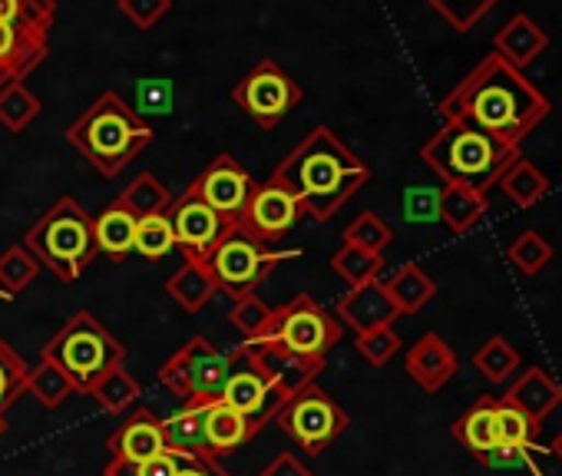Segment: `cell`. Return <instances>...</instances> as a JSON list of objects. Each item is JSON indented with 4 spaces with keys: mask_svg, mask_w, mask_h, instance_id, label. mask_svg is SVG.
<instances>
[{
    "mask_svg": "<svg viewBox=\"0 0 562 476\" xmlns=\"http://www.w3.org/2000/svg\"><path fill=\"white\" fill-rule=\"evenodd\" d=\"M552 246L546 242V235H539L536 228H526V231H519L513 242H509V249H506V262L519 272V275H539L549 262H552Z\"/></svg>",
    "mask_w": 562,
    "mask_h": 476,
    "instance_id": "obj_32",
    "label": "cell"
},
{
    "mask_svg": "<svg viewBox=\"0 0 562 476\" xmlns=\"http://www.w3.org/2000/svg\"><path fill=\"white\" fill-rule=\"evenodd\" d=\"M0 298H8V302H11V298H14V295H8V292H4V288H0Z\"/></svg>",
    "mask_w": 562,
    "mask_h": 476,
    "instance_id": "obj_55",
    "label": "cell"
},
{
    "mask_svg": "<svg viewBox=\"0 0 562 476\" xmlns=\"http://www.w3.org/2000/svg\"><path fill=\"white\" fill-rule=\"evenodd\" d=\"M70 143L100 172L116 175L149 143V129L116 97H106L70 129Z\"/></svg>",
    "mask_w": 562,
    "mask_h": 476,
    "instance_id": "obj_6",
    "label": "cell"
},
{
    "mask_svg": "<svg viewBox=\"0 0 562 476\" xmlns=\"http://www.w3.org/2000/svg\"><path fill=\"white\" fill-rule=\"evenodd\" d=\"M480 463H486V466H499V469H506V466H529V450H516V446H503V443H496L490 453H483V456H480Z\"/></svg>",
    "mask_w": 562,
    "mask_h": 476,
    "instance_id": "obj_46",
    "label": "cell"
},
{
    "mask_svg": "<svg viewBox=\"0 0 562 476\" xmlns=\"http://www.w3.org/2000/svg\"><path fill=\"white\" fill-rule=\"evenodd\" d=\"M4 430H8V420H4V410H0V437H4Z\"/></svg>",
    "mask_w": 562,
    "mask_h": 476,
    "instance_id": "obj_54",
    "label": "cell"
},
{
    "mask_svg": "<svg viewBox=\"0 0 562 476\" xmlns=\"http://www.w3.org/2000/svg\"><path fill=\"white\" fill-rule=\"evenodd\" d=\"M34 279H37V259L27 249H11L0 259V288L8 295L24 292Z\"/></svg>",
    "mask_w": 562,
    "mask_h": 476,
    "instance_id": "obj_40",
    "label": "cell"
},
{
    "mask_svg": "<svg viewBox=\"0 0 562 476\" xmlns=\"http://www.w3.org/2000/svg\"><path fill=\"white\" fill-rule=\"evenodd\" d=\"M215 292H218V288H215L212 275H209L205 265L195 262V259H189V265L179 269V272L169 279V295H172L186 311H199Z\"/></svg>",
    "mask_w": 562,
    "mask_h": 476,
    "instance_id": "obj_31",
    "label": "cell"
},
{
    "mask_svg": "<svg viewBox=\"0 0 562 476\" xmlns=\"http://www.w3.org/2000/svg\"><path fill=\"white\" fill-rule=\"evenodd\" d=\"M258 361V367L268 374V381L278 387V390H285V394H295L308 384H315V377L325 371V361H312V358H302V354H292L289 348H281L274 341H245Z\"/></svg>",
    "mask_w": 562,
    "mask_h": 476,
    "instance_id": "obj_16",
    "label": "cell"
},
{
    "mask_svg": "<svg viewBox=\"0 0 562 476\" xmlns=\"http://www.w3.org/2000/svg\"><path fill=\"white\" fill-rule=\"evenodd\" d=\"M496 185L503 189V195H506L516 208H532L536 202H542V199L549 195V179L536 169V162H529V159H522V156L503 172V179H499Z\"/></svg>",
    "mask_w": 562,
    "mask_h": 476,
    "instance_id": "obj_27",
    "label": "cell"
},
{
    "mask_svg": "<svg viewBox=\"0 0 562 476\" xmlns=\"http://www.w3.org/2000/svg\"><path fill=\"white\" fill-rule=\"evenodd\" d=\"M305 215V205L295 192H289L285 185L268 182L261 189L251 192L245 212L238 215V231H245L248 238H255L258 246H268L271 238L285 235L299 218Z\"/></svg>",
    "mask_w": 562,
    "mask_h": 476,
    "instance_id": "obj_12",
    "label": "cell"
},
{
    "mask_svg": "<svg viewBox=\"0 0 562 476\" xmlns=\"http://www.w3.org/2000/svg\"><path fill=\"white\" fill-rule=\"evenodd\" d=\"M265 341H274L289 348L292 354L312 358V361H328L335 344L341 341V325L308 295H299L295 302L274 308L271 328Z\"/></svg>",
    "mask_w": 562,
    "mask_h": 476,
    "instance_id": "obj_9",
    "label": "cell"
},
{
    "mask_svg": "<svg viewBox=\"0 0 562 476\" xmlns=\"http://www.w3.org/2000/svg\"><path fill=\"white\" fill-rule=\"evenodd\" d=\"M27 377L31 367L24 364V358L8 341H0V410H8L27 394Z\"/></svg>",
    "mask_w": 562,
    "mask_h": 476,
    "instance_id": "obj_36",
    "label": "cell"
},
{
    "mask_svg": "<svg viewBox=\"0 0 562 476\" xmlns=\"http://www.w3.org/2000/svg\"><path fill=\"white\" fill-rule=\"evenodd\" d=\"M27 390L47 407V410H57L70 394H74V384H70V377L57 367V364H50V361H44L41 358V364L31 371V377H27Z\"/></svg>",
    "mask_w": 562,
    "mask_h": 476,
    "instance_id": "obj_34",
    "label": "cell"
},
{
    "mask_svg": "<svg viewBox=\"0 0 562 476\" xmlns=\"http://www.w3.org/2000/svg\"><path fill=\"white\" fill-rule=\"evenodd\" d=\"M420 156L447 185H467L486 195L503 179V172L519 159V149L470 126L447 123L420 149Z\"/></svg>",
    "mask_w": 562,
    "mask_h": 476,
    "instance_id": "obj_3",
    "label": "cell"
},
{
    "mask_svg": "<svg viewBox=\"0 0 562 476\" xmlns=\"http://www.w3.org/2000/svg\"><path fill=\"white\" fill-rule=\"evenodd\" d=\"M345 238H348V246H358V249H364V252H374V256H381V249H387L391 246V238H394V231L378 218V215H361L348 231H345Z\"/></svg>",
    "mask_w": 562,
    "mask_h": 476,
    "instance_id": "obj_41",
    "label": "cell"
},
{
    "mask_svg": "<svg viewBox=\"0 0 562 476\" xmlns=\"http://www.w3.org/2000/svg\"><path fill=\"white\" fill-rule=\"evenodd\" d=\"M235 100L261 123V126H274L281 116L292 110V103L299 100L295 87L289 83L285 73H278L274 67H261L255 70L238 90Z\"/></svg>",
    "mask_w": 562,
    "mask_h": 476,
    "instance_id": "obj_15",
    "label": "cell"
},
{
    "mask_svg": "<svg viewBox=\"0 0 562 476\" xmlns=\"http://www.w3.org/2000/svg\"><path fill=\"white\" fill-rule=\"evenodd\" d=\"M274 182L295 192L315 218H331L335 208L368 182V166L355 159V152H348L328 129H315L312 139L278 169Z\"/></svg>",
    "mask_w": 562,
    "mask_h": 476,
    "instance_id": "obj_2",
    "label": "cell"
},
{
    "mask_svg": "<svg viewBox=\"0 0 562 476\" xmlns=\"http://www.w3.org/2000/svg\"><path fill=\"white\" fill-rule=\"evenodd\" d=\"M103 410H110V413H123V410H130L133 404H136V397L143 394V387H139V381L120 364V367H113V371H106L103 377H97L93 381V387L87 390Z\"/></svg>",
    "mask_w": 562,
    "mask_h": 476,
    "instance_id": "obj_29",
    "label": "cell"
},
{
    "mask_svg": "<svg viewBox=\"0 0 562 476\" xmlns=\"http://www.w3.org/2000/svg\"><path fill=\"white\" fill-rule=\"evenodd\" d=\"M499 400L519 407L529 420H536V423L542 427L546 417H552V413L562 407V387H559V381H555L549 371H542V367H526V371L509 384V390H506Z\"/></svg>",
    "mask_w": 562,
    "mask_h": 476,
    "instance_id": "obj_20",
    "label": "cell"
},
{
    "mask_svg": "<svg viewBox=\"0 0 562 476\" xmlns=\"http://www.w3.org/2000/svg\"><path fill=\"white\" fill-rule=\"evenodd\" d=\"M14 47V27L11 24H0V57H8Z\"/></svg>",
    "mask_w": 562,
    "mask_h": 476,
    "instance_id": "obj_51",
    "label": "cell"
},
{
    "mask_svg": "<svg viewBox=\"0 0 562 476\" xmlns=\"http://www.w3.org/2000/svg\"><path fill=\"white\" fill-rule=\"evenodd\" d=\"M519 351L503 338V335H493L486 344H480V351L473 354V367L483 374V381L490 384H506L509 377L519 374Z\"/></svg>",
    "mask_w": 562,
    "mask_h": 476,
    "instance_id": "obj_30",
    "label": "cell"
},
{
    "mask_svg": "<svg viewBox=\"0 0 562 476\" xmlns=\"http://www.w3.org/2000/svg\"><path fill=\"white\" fill-rule=\"evenodd\" d=\"M169 222H172V231H176V246H179L189 259H195V262H202L228 231H235V222L222 218L215 208H209V205H205L202 199H195L192 192H186V195L172 205Z\"/></svg>",
    "mask_w": 562,
    "mask_h": 476,
    "instance_id": "obj_13",
    "label": "cell"
},
{
    "mask_svg": "<svg viewBox=\"0 0 562 476\" xmlns=\"http://www.w3.org/2000/svg\"><path fill=\"white\" fill-rule=\"evenodd\" d=\"M549 450H552V456H555V460H562V430H559V433L552 437V443H549Z\"/></svg>",
    "mask_w": 562,
    "mask_h": 476,
    "instance_id": "obj_53",
    "label": "cell"
},
{
    "mask_svg": "<svg viewBox=\"0 0 562 476\" xmlns=\"http://www.w3.org/2000/svg\"><path fill=\"white\" fill-rule=\"evenodd\" d=\"M440 189H411L407 192V218L411 222H427L440 218Z\"/></svg>",
    "mask_w": 562,
    "mask_h": 476,
    "instance_id": "obj_45",
    "label": "cell"
},
{
    "mask_svg": "<svg viewBox=\"0 0 562 476\" xmlns=\"http://www.w3.org/2000/svg\"><path fill=\"white\" fill-rule=\"evenodd\" d=\"M110 456H123L133 463H146L159 453H166L162 440V420L149 407H136L106 440Z\"/></svg>",
    "mask_w": 562,
    "mask_h": 476,
    "instance_id": "obj_18",
    "label": "cell"
},
{
    "mask_svg": "<svg viewBox=\"0 0 562 476\" xmlns=\"http://www.w3.org/2000/svg\"><path fill=\"white\" fill-rule=\"evenodd\" d=\"M549 100L509 67L503 57L490 54L443 103L440 113L447 123L470 126L506 146H516L549 116Z\"/></svg>",
    "mask_w": 562,
    "mask_h": 476,
    "instance_id": "obj_1",
    "label": "cell"
},
{
    "mask_svg": "<svg viewBox=\"0 0 562 476\" xmlns=\"http://www.w3.org/2000/svg\"><path fill=\"white\" fill-rule=\"evenodd\" d=\"M120 202H123L136 218H143V215H153V212H166L169 192H166L153 175H139Z\"/></svg>",
    "mask_w": 562,
    "mask_h": 476,
    "instance_id": "obj_39",
    "label": "cell"
},
{
    "mask_svg": "<svg viewBox=\"0 0 562 476\" xmlns=\"http://www.w3.org/2000/svg\"><path fill=\"white\" fill-rule=\"evenodd\" d=\"M358 354L368 361V364H374V367H384L397 351H401V338H397V331L394 328H374V331H364V335H358Z\"/></svg>",
    "mask_w": 562,
    "mask_h": 476,
    "instance_id": "obj_42",
    "label": "cell"
},
{
    "mask_svg": "<svg viewBox=\"0 0 562 476\" xmlns=\"http://www.w3.org/2000/svg\"><path fill=\"white\" fill-rule=\"evenodd\" d=\"M549 47V34L526 14H516L513 21H506V27L496 34V57H503L509 67L526 70L529 64H536Z\"/></svg>",
    "mask_w": 562,
    "mask_h": 476,
    "instance_id": "obj_21",
    "label": "cell"
},
{
    "mask_svg": "<svg viewBox=\"0 0 562 476\" xmlns=\"http://www.w3.org/2000/svg\"><path fill=\"white\" fill-rule=\"evenodd\" d=\"M289 256L281 252H268L265 246H258L255 238H248L245 231H228L222 242L202 259L205 272L212 275L215 288L232 295L235 302L245 295H255V285Z\"/></svg>",
    "mask_w": 562,
    "mask_h": 476,
    "instance_id": "obj_10",
    "label": "cell"
},
{
    "mask_svg": "<svg viewBox=\"0 0 562 476\" xmlns=\"http://www.w3.org/2000/svg\"><path fill=\"white\" fill-rule=\"evenodd\" d=\"M93 242H97V252H106L113 259L130 256L133 252V242H136V215L123 202L110 205L93 222Z\"/></svg>",
    "mask_w": 562,
    "mask_h": 476,
    "instance_id": "obj_25",
    "label": "cell"
},
{
    "mask_svg": "<svg viewBox=\"0 0 562 476\" xmlns=\"http://www.w3.org/2000/svg\"><path fill=\"white\" fill-rule=\"evenodd\" d=\"M460 361H457V351L440 338V335H424L417 344L407 348L404 354V371L411 374V381L427 390V394H437L443 390L453 374H457Z\"/></svg>",
    "mask_w": 562,
    "mask_h": 476,
    "instance_id": "obj_17",
    "label": "cell"
},
{
    "mask_svg": "<svg viewBox=\"0 0 562 476\" xmlns=\"http://www.w3.org/2000/svg\"><path fill=\"white\" fill-rule=\"evenodd\" d=\"M258 476H315L295 453H278Z\"/></svg>",
    "mask_w": 562,
    "mask_h": 476,
    "instance_id": "obj_47",
    "label": "cell"
},
{
    "mask_svg": "<svg viewBox=\"0 0 562 476\" xmlns=\"http://www.w3.org/2000/svg\"><path fill=\"white\" fill-rule=\"evenodd\" d=\"M496 433L503 446H516V450H532V440L539 433V423L529 420L519 407L506 404L496 397Z\"/></svg>",
    "mask_w": 562,
    "mask_h": 476,
    "instance_id": "obj_35",
    "label": "cell"
},
{
    "mask_svg": "<svg viewBox=\"0 0 562 476\" xmlns=\"http://www.w3.org/2000/svg\"><path fill=\"white\" fill-rule=\"evenodd\" d=\"M271 318H274V308H268L258 295H245V298H238V302H235V308H232V315H228V321L241 331V338H245V341H258V338H265V335H268V328H271Z\"/></svg>",
    "mask_w": 562,
    "mask_h": 476,
    "instance_id": "obj_38",
    "label": "cell"
},
{
    "mask_svg": "<svg viewBox=\"0 0 562 476\" xmlns=\"http://www.w3.org/2000/svg\"><path fill=\"white\" fill-rule=\"evenodd\" d=\"M156 377L182 404H209L222 397L228 377V358L205 335H195L156 371Z\"/></svg>",
    "mask_w": 562,
    "mask_h": 476,
    "instance_id": "obj_8",
    "label": "cell"
},
{
    "mask_svg": "<svg viewBox=\"0 0 562 476\" xmlns=\"http://www.w3.org/2000/svg\"><path fill=\"white\" fill-rule=\"evenodd\" d=\"M453 437L457 443L473 456L480 460L483 453H490L496 443H499V433H496V397H476L453 423Z\"/></svg>",
    "mask_w": 562,
    "mask_h": 476,
    "instance_id": "obj_23",
    "label": "cell"
},
{
    "mask_svg": "<svg viewBox=\"0 0 562 476\" xmlns=\"http://www.w3.org/2000/svg\"><path fill=\"white\" fill-rule=\"evenodd\" d=\"M228 377H225V387H222V400L238 410L255 430H261V423L274 420L278 407L285 404V390H278L268 374L258 367L255 354L248 344H238L232 348L228 354Z\"/></svg>",
    "mask_w": 562,
    "mask_h": 476,
    "instance_id": "obj_11",
    "label": "cell"
},
{
    "mask_svg": "<svg viewBox=\"0 0 562 476\" xmlns=\"http://www.w3.org/2000/svg\"><path fill=\"white\" fill-rule=\"evenodd\" d=\"M381 265H384L381 256L364 252V249H358V246H345V249L335 256V272H338L341 279H348L351 288L368 285V282H378Z\"/></svg>",
    "mask_w": 562,
    "mask_h": 476,
    "instance_id": "obj_37",
    "label": "cell"
},
{
    "mask_svg": "<svg viewBox=\"0 0 562 476\" xmlns=\"http://www.w3.org/2000/svg\"><path fill=\"white\" fill-rule=\"evenodd\" d=\"M103 476H139V463L123 460V456H110V463L103 466Z\"/></svg>",
    "mask_w": 562,
    "mask_h": 476,
    "instance_id": "obj_50",
    "label": "cell"
},
{
    "mask_svg": "<svg viewBox=\"0 0 562 476\" xmlns=\"http://www.w3.org/2000/svg\"><path fill=\"white\" fill-rule=\"evenodd\" d=\"M41 358L57 364L70 377L74 390L87 394L97 377L123 364L126 348L90 311H80L44 344Z\"/></svg>",
    "mask_w": 562,
    "mask_h": 476,
    "instance_id": "obj_5",
    "label": "cell"
},
{
    "mask_svg": "<svg viewBox=\"0 0 562 476\" xmlns=\"http://www.w3.org/2000/svg\"><path fill=\"white\" fill-rule=\"evenodd\" d=\"M176 476H232V473L218 463V456H209V460H199V456L182 460V456H179Z\"/></svg>",
    "mask_w": 562,
    "mask_h": 476,
    "instance_id": "obj_48",
    "label": "cell"
},
{
    "mask_svg": "<svg viewBox=\"0 0 562 476\" xmlns=\"http://www.w3.org/2000/svg\"><path fill=\"white\" fill-rule=\"evenodd\" d=\"M202 413H205V404H182V410H176L172 417L162 420V440H166L169 453H176L182 460H189V456H199V460L215 456L209 440H205Z\"/></svg>",
    "mask_w": 562,
    "mask_h": 476,
    "instance_id": "obj_22",
    "label": "cell"
},
{
    "mask_svg": "<svg viewBox=\"0 0 562 476\" xmlns=\"http://www.w3.org/2000/svg\"><path fill=\"white\" fill-rule=\"evenodd\" d=\"M18 18V0H0V24H14Z\"/></svg>",
    "mask_w": 562,
    "mask_h": 476,
    "instance_id": "obj_52",
    "label": "cell"
},
{
    "mask_svg": "<svg viewBox=\"0 0 562 476\" xmlns=\"http://www.w3.org/2000/svg\"><path fill=\"white\" fill-rule=\"evenodd\" d=\"M189 192H192L195 199H202L209 208H215L222 218H228V222L238 225V215L245 212V205H248L255 185H251L248 172H245L232 156H218V159L195 179V185H192Z\"/></svg>",
    "mask_w": 562,
    "mask_h": 476,
    "instance_id": "obj_14",
    "label": "cell"
},
{
    "mask_svg": "<svg viewBox=\"0 0 562 476\" xmlns=\"http://www.w3.org/2000/svg\"><path fill=\"white\" fill-rule=\"evenodd\" d=\"M338 318L345 325H351L358 335L364 331H374V328H391L401 311L394 308L387 288L381 282H368V285H358L351 288L341 302H338Z\"/></svg>",
    "mask_w": 562,
    "mask_h": 476,
    "instance_id": "obj_19",
    "label": "cell"
},
{
    "mask_svg": "<svg viewBox=\"0 0 562 476\" xmlns=\"http://www.w3.org/2000/svg\"><path fill=\"white\" fill-rule=\"evenodd\" d=\"M274 423L289 440H295L299 450L315 456L348 430L351 417L328 390L308 384L285 397V404H281L274 413Z\"/></svg>",
    "mask_w": 562,
    "mask_h": 476,
    "instance_id": "obj_7",
    "label": "cell"
},
{
    "mask_svg": "<svg viewBox=\"0 0 562 476\" xmlns=\"http://www.w3.org/2000/svg\"><path fill=\"white\" fill-rule=\"evenodd\" d=\"M172 87L166 80H146L136 93V113H169Z\"/></svg>",
    "mask_w": 562,
    "mask_h": 476,
    "instance_id": "obj_44",
    "label": "cell"
},
{
    "mask_svg": "<svg viewBox=\"0 0 562 476\" xmlns=\"http://www.w3.org/2000/svg\"><path fill=\"white\" fill-rule=\"evenodd\" d=\"M202 420H205V440H209V446H212L215 456L235 453L238 446H245V443L258 433V430H255L238 410H232L222 397L212 400V404H205Z\"/></svg>",
    "mask_w": 562,
    "mask_h": 476,
    "instance_id": "obj_24",
    "label": "cell"
},
{
    "mask_svg": "<svg viewBox=\"0 0 562 476\" xmlns=\"http://www.w3.org/2000/svg\"><path fill=\"white\" fill-rule=\"evenodd\" d=\"M384 288H387V295H391V302H394V308H397L401 315L420 311V308L437 295L434 279L424 275L417 265H404L391 282H384Z\"/></svg>",
    "mask_w": 562,
    "mask_h": 476,
    "instance_id": "obj_28",
    "label": "cell"
},
{
    "mask_svg": "<svg viewBox=\"0 0 562 476\" xmlns=\"http://www.w3.org/2000/svg\"><path fill=\"white\" fill-rule=\"evenodd\" d=\"M430 4L450 21V27L453 31H460V34H467L493 4L496 0H430Z\"/></svg>",
    "mask_w": 562,
    "mask_h": 476,
    "instance_id": "obj_43",
    "label": "cell"
},
{
    "mask_svg": "<svg viewBox=\"0 0 562 476\" xmlns=\"http://www.w3.org/2000/svg\"><path fill=\"white\" fill-rule=\"evenodd\" d=\"M133 249L146 259H162L176 249V231L166 212H153L136 218V242Z\"/></svg>",
    "mask_w": 562,
    "mask_h": 476,
    "instance_id": "obj_33",
    "label": "cell"
},
{
    "mask_svg": "<svg viewBox=\"0 0 562 476\" xmlns=\"http://www.w3.org/2000/svg\"><path fill=\"white\" fill-rule=\"evenodd\" d=\"M176 469H179V456L169 453V450L146 460V463H139V476H176Z\"/></svg>",
    "mask_w": 562,
    "mask_h": 476,
    "instance_id": "obj_49",
    "label": "cell"
},
{
    "mask_svg": "<svg viewBox=\"0 0 562 476\" xmlns=\"http://www.w3.org/2000/svg\"><path fill=\"white\" fill-rule=\"evenodd\" d=\"M440 218L447 222L450 231L463 235L470 231L483 215H486V195L473 192L467 185H443L440 189Z\"/></svg>",
    "mask_w": 562,
    "mask_h": 476,
    "instance_id": "obj_26",
    "label": "cell"
},
{
    "mask_svg": "<svg viewBox=\"0 0 562 476\" xmlns=\"http://www.w3.org/2000/svg\"><path fill=\"white\" fill-rule=\"evenodd\" d=\"M27 252L47 265L57 279L74 282L97 256L93 242V222L74 199H60L31 231H27Z\"/></svg>",
    "mask_w": 562,
    "mask_h": 476,
    "instance_id": "obj_4",
    "label": "cell"
}]
</instances>
